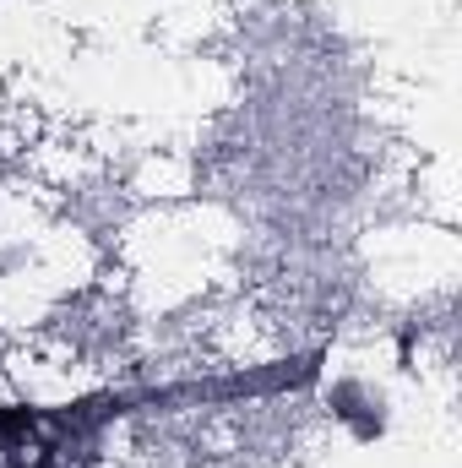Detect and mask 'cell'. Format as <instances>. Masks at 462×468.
<instances>
[{
    "label": "cell",
    "mask_w": 462,
    "mask_h": 468,
    "mask_svg": "<svg viewBox=\"0 0 462 468\" xmlns=\"http://www.w3.org/2000/svg\"><path fill=\"white\" fill-rule=\"evenodd\" d=\"M38 431H44V409H27V403L0 409V447H5V452L27 447V436H38Z\"/></svg>",
    "instance_id": "cell-2"
},
{
    "label": "cell",
    "mask_w": 462,
    "mask_h": 468,
    "mask_svg": "<svg viewBox=\"0 0 462 468\" xmlns=\"http://www.w3.org/2000/svg\"><path fill=\"white\" fill-rule=\"evenodd\" d=\"M364 409H381V403H370L359 381H338V387H332V414H338V420H348V425L370 441V436L381 431V414H364Z\"/></svg>",
    "instance_id": "cell-1"
}]
</instances>
